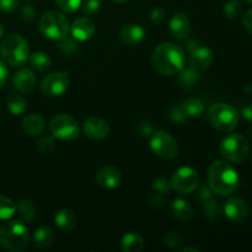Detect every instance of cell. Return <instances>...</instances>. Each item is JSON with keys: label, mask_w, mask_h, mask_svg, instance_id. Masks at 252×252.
Returning <instances> with one entry per match:
<instances>
[{"label": "cell", "mask_w": 252, "mask_h": 252, "mask_svg": "<svg viewBox=\"0 0 252 252\" xmlns=\"http://www.w3.org/2000/svg\"><path fill=\"white\" fill-rule=\"evenodd\" d=\"M83 0H56V4L62 11L68 12V14H73L79 7L81 6Z\"/></svg>", "instance_id": "cell-33"}, {"label": "cell", "mask_w": 252, "mask_h": 252, "mask_svg": "<svg viewBox=\"0 0 252 252\" xmlns=\"http://www.w3.org/2000/svg\"><path fill=\"white\" fill-rule=\"evenodd\" d=\"M214 61V53L207 47H196L189 52V66L202 70L207 69Z\"/></svg>", "instance_id": "cell-16"}, {"label": "cell", "mask_w": 252, "mask_h": 252, "mask_svg": "<svg viewBox=\"0 0 252 252\" xmlns=\"http://www.w3.org/2000/svg\"><path fill=\"white\" fill-rule=\"evenodd\" d=\"M171 213L180 221H189L192 219V217H193V211H192L191 204L181 198H177L172 201Z\"/></svg>", "instance_id": "cell-22"}, {"label": "cell", "mask_w": 252, "mask_h": 252, "mask_svg": "<svg viewBox=\"0 0 252 252\" xmlns=\"http://www.w3.org/2000/svg\"><path fill=\"white\" fill-rule=\"evenodd\" d=\"M6 107L12 115L19 116L22 115V113L26 111L27 103L22 96L16 95V94H11V95H9V97L6 98Z\"/></svg>", "instance_id": "cell-28"}, {"label": "cell", "mask_w": 252, "mask_h": 252, "mask_svg": "<svg viewBox=\"0 0 252 252\" xmlns=\"http://www.w3.org/2000/svg\"><path fill=\"white\" fill-rule=\"evenodd\" d=\"M204 213H206V216L211 220H218L221 217V214H223V209L219 206L218 202L211 198L207 202H204Z\"/></svg>", "instance_id": "cell-31"}, {"label": "cell", "mask_w": 252, "mask_h": 252, "mask_svg": "<svg viewBox=\"0 0 252 252\" xmlns=\"http://www.w3.org/2000/svg\"><path fill=\"white\" fill-rule=\"evenodd\" d=\"M0 54L9 65L21 66L30 58L29 44L19 34H10L2 39L0 44Z\"/></svg>", "instance_id": "cell-4"}, {"label": "cell", "mask_w": 252, "mask_h": 252, "mask_svg": "<svg viewBox=\"0 0 252 252\" xmlns=\"http://www.w3.org/2000/svg\"><path fill=\"white\" fill-rule=\"evenodd\" d=\"M69 21L62 12L51 10L39 19V30L44 37L53 41H61L69 33Z\"/></svg>", "instance_id": "cell-6"}, {"label": "cell", "mask_w": 252, "mask_h": 252, "mask_svg": "<svg viewBox=\"0 0 252 252\" xmlns=\"http://www.w3.org/2000/svg\"><path fill=\"white\" fill-rule=\"evenodd\" d=\"M165 19H166V12H165V10L161 9V7H155V9H153L152 12H150V20H152L153 24L157 25V26L161 25L162 22L165 21Z\"/></svg>", "instance_id": "cell-40"}, {"label": "cell", "mask_w": 252, "mask_h": 252, "mask_svg": "<svg viewBox=\"0 0 252 252\" xmlns=\"http://www.w3.org/2000/svg\"><path fill=\"white\" fill-rule=\"evenodd\" d=\"M36 85V76L30 69H21L14 76V86L19 93L27 94L33 90Z\"/></svg>", "instance_id": "cell-19"}, {"label": "cell", "mask_w": 252, "mask_h": 252, "mask_svg": "<svg viewBox=\"0 0 252 252\" xmlns=\"http://www.w3.org/2000/svg\"><path fill=\"white\" fill-rule=\"evenodd\" d=\"M170 118H171L172 122H176V123H185L187 120H189V116L186 115L185 110L182 108L181 103L176 107L172 108L171 113H170Z\"/></svg>", "instance_id": "cell-39"}, {"label": "cell", "mask_w": 252, "mask_h": 252, "mask_svg": "<svg viewBox=\"0 0 252 252\" xmlns=\"http://www.w3.org/2000/svg\"><path fill=\"white\" fill-rule=\"evenodd\" d=\"M122 174L115 166H105L96 174V182L100 187L112 189L121 184Z\"/></svg>", "instance_id": "cell-15"}, {"label": "cell", "mask_w": 252, "mask_h": 252, "mask_svg": "<svg viewBox=\"0 0 252 252\" xmlns=\"http://www.w3.org/2000/svg\"><path fill=\"white\" fill-rule=\"evenodd\" d=\"M199 80V70L192 68H184L179 73V78H177V84L181 86L182 89H192L194 85H197Z\"/></svg>", "instance_id": "cell-25"}, {"label": "cell", "mask_w": 252, "mask_h": 252, "mask_svg": "<svg viewBox=\"0 0 252 252\" xmlns=\"http://www.w3.org/2000/svg\"><path fill=\"white\" fill-rule=\"evenodd\" d=\"M153 189L161 194H167L171 191V186H170V181L164 176H158L157 179L153 181Z\"/></svg>", "instance_id": "cell-35"}, {"label": "cell", "mask_w": 252, "mask_h": 252, "mask_svg": "<svg viewBox=\"0 0 252 252\" xmlns=\"http://www.w3.org/2000/svg\"><path fill=\"white\" fill-rule=\"evenodd\" d=\"M208 118L211 125L220 132H233L239 125L240 116L236 108L224 102L214 103L208 110Z\"/></svg>", "instance_id": "cell-5"}, {"label": "cell", "mask_w": 252, "mask_h": 252, "mask_svg": "<svg viewBox=\"0 0 252 252\" xmlns=\"http://www.w3.org/2000/svg\"><path fill=\"white\" fill-rule=\"evenodd\" d=\"M150 148L153 153L160 159L171 160L177 155V143L175 138L167 132L153 133L150 140Z\"/></svg>", "instance_id": "cell-10"}, {"label": "cell", "mask_w": 252, "mask_h": 252, "mask_svg": "<svg viewBox=\"0 0 252 252\" xmlns=\"http://www.w3.org/2000/svg\"><path fill=\"white\" fill-rule=\"evenodd\" d=\"M0 244L11 252H22L29 246V230L22 221L10 220L0 229Z\"/></svg>", "instance_id": "cell-3"}, {"label": "cell", "mask_w": 252, "mask_h": 252, "mask_svg": "<svg viewBox=\"0 0 252 252\" xmlns=\"http://www.w3.org/2000/svg\"><path fill=\"white\" fill-rule=\"evenodd\" d=\"M165 202H166V199H165L164 194H161V193H155L150 197V203H152V206H154V207L164 206Z\"/></svg>", "instance_id": "cell-44"}, {"label": "cell", "mask_w": 252, "mask_h": 252, "mask_svg": "<svg viewBox=\"0 0 252 252\" xmlns=\"http://www.w3.org/2000/svg\"><path fill=\"white\" fill-rule=\"evenodd\" d=\"M37 147H38V150L42 154H51L54 148H56V143H54V139L52 137H46L39 140Z\"/></svg>", "instance_id": "cell-38"}, {"label": "cell", "mask_w": 252, "mask_h": 252, "mask_svg": "<svg viewBox=\"0 0 252 252\" xmlns=\"http://www.w3.org/2000/svg\"><path fill=\"white\" fill-rule=\"evenodd\" d=\"M96 26L89 17H80L71 25V33L76 41H88L94 36Z\"/></svg>", "instance_id": "cell-17"}, {"label": "cell", "mask_w": 252, "mask_h": 252, "mask_svg": "<svg viewBox=\"0 0 252 252\" xmlns=\"http://www.w3.org/2000/svg\"><path fill=\"white\" fill-rule=\"evenodd\" d=\"M165 245H167L169 248H179L180 245H182V244L185 243V239L184 236L181 235V234H179L177 231H170V233H167L166 235H165Z\"/></svg>", "instance_id": "cell-36"}, {"label": "cell", "mask_w": 252, "mask_h": 252, "mask_svg": "<svg viewBox=\"0 0 252 252\" xmlns=\"http://www.w3.org/2000/svg\"><path fill=\"white\" fill-rule=\"evenodd\" d=\"M113 1H116V2H126V1H128V0H113Z\"/></svg>", "instance_id": "cell-51"}, {"label": "cell", "mask_w": 252, "mask_h": 252, "mask_svg": "<svg viewBox=\"0 0 252 252\" xmlns=\"http://www.w3.org/2000/svg\"><path fill=\"white\" fill-rule=\"evenodd\" d=\"M101 9V0H85L83 4V12L89 15H95L100 11Z\"/></svg>", "instance_id": "cell-37"}, {"label": "cell", "mask_w": 252, "mask_h": 252, "mask_svg": "<svg viewBox=\"0 0 252 252\" xmlns=\"http://www.w3.org/2000/svg\"><path fill=\"white\" fill-rule=\"evenodd\" d=\"M199 177L198 174L192 167H181L172 175L170 180V186L171 189H175L176 192L182 194L192 193L197 189Z\"/></svg>", "instance_id": "cell-9"}, {"label": "cell", "mask_w": 252, "mask_h": 252, "mask_svg": "<svg viewBox=\"0 0 252 252\" xmlns=\"http://www.w3.org/2000/svg\"><path fill=\"white\" fill-rule=\"evenodd\" d=\"M241 2L239 0H229L225 5H224V12L229 19H235L239 16L241 12Z\"/></svg>", "instance_id": "cell-34"}, {"label": "cell", "mask_w": 252, "mask_h": 252, "mask_svg": "<svg viewBox=\"0 0 252 252\" xmlns=\"http://www.w3.org/2000/svg\"><path fill=\"white\" fill-rule=\"evenodd\" d=\"M182 108L185 110L189 118L201 117L204 112V103L203 101L197 97H189L181 103Z\"/></svg>", "instance_id": "cell-27"}, {"label": "cell", "mask_w": 252, "mask_h": 252, "mask_svg": "<svg viewBox=\"0 0 252 252\" xmlns=\"http://www.w3.org/2000/svg\"><path fill=\"white\" fill-rule=\"evenodd\" d=\"M212 189L211 187H207V186H203L201 189V192H199V198H201L202 203H204V202H207L208 199L212 198Z\"/></svg>", "instance_id": "cell-45"}, {"label": "cell", "mask_w": 252, "mask_h": 252, "mask_svg": "<svg viewBox=\"0 0 252 252\" xmlns=\"http://www.w3.org/2000/svg\"><path fill=\"white\" fill-rule=\"evenodd\" d=\"M121 39L123 43L128 44V46H138L142 43L145 38V31L142 26L135 24L126 25L120 33Z\"/></svg>", "instance_id": "cell-18"}, {"label": "cell", "mask_w": 252, "mask_h": 252, "mask_svg": "<svg viewBox=\"0 0 252 252\" xmlns=\"http://www.w3.org/2000/svg\"><path fill=\"white\" fill-rule=\"evenodd\" d=\"M223 213L233 223L241 224L248 219L249 208L244 199H241L240 197H231L224 204Z\"/></svg>", "instance_id": "cell-12"}, {"label": "cell", "mask_w": 252, "mask_h": 252, "mask_svg": "<svg viewBox=\"0 0 252 252\" xmlns=\"http://www.w3.org/2000/svg\"><path fill=\"white\" fill-rule=\"evenodd\" d=\"M144 249V239L138 233H128L121 240V250L125 252H140Z\"/></svg>", "instance_id": "cell-24"}, {"label": "cell", "mask_w": 252, "mask_h": 252, "mask_svg": "<svg viewBox=\"0 0 252 252\" xmlns=\"http://www.w3.org/2000/svg\"><path fill=\"white\" fill-rule=\"evenodd\" d=\"M69 75L65 71H56L43 79L41 84V90L47 96H61L68 90Z\"/></svg>", "instance_id": "cell-11"}, {"label": "cell", "mask_w": 252, "mask_h": 252, "mask_svg": "<svg viewBox=\"0 0 252 252\" xmlns=\"http://www.w3.org/2000/svg\"><path fill=\"white\" fill-rule=\"evenodd\" d=\"M246 1H248L249 4H252V0H246Z\"/></svg>", "instance_id": "cell-52"}, {"label": "cell", "mask_w": 252, "mask_h": 252, "mask_svg": "<svg viewBox=\"0 0 252 252\" xmlns=\"http://www.w3.org/2000/svg\"><path fill=\"white\" fill-rule=\"evenodd\" d=\"M16 213L22 223H31L36 216V207L31 199H22L16 204Z\"/></svg>", "instance_id": "cell-26"}, {"label": "cell", "mask_w": 252, "mask_h": 252, "mask_svg": "<svg viewBox=\"0 0 252 252\" xmlns=\"http://www.w3.org/2000/svg\"><path fill=\"white\" fill-rule=\"evenodd\" d=\"M21 17L25 22H32L36 19V9L33 5L26 4L21 10Z\"/></svg>", "instance_id": "cell-42"}, {"label": "cell", "mask_w": 252, "mask_h": 252, "mask_svg": "<svg viewBox=\"0 0 252 252\" xmlns=\"http://www.w3.org/2000/svg\"><path fill=\"white\" fill-rule=\"evenodd\" d=\"M4 31H5V30H4V26H2V25L0 24V38H1L2 34H4Z\"/></svg>", "instance_id": "cell-50"}, {"label": "cell", "mask_w": 252, "mask_h": 252, "mask_svg": "<svg viewBox=\"0 0 252 252\" xmlns=\"http://www.w3.org/2000/svg\"><path fill=\"white\" fill-rule=\"evenodd\" d=\"M181 252H187V251H192V252H197L198 250H197V249H194V248H184V249H181V250H180Z\"/></svg>", "instance_id": "cell-49"}, {"label": "cell", "mask_w": 252, "mask_h": 252, "mask_svg": "<svg viewBox=\"0 0 252 252\" xmlns=\"http://www.w3.org/2000/svg\"><path fill=\"white\" fill-rule=\"evenodd\" d=\"M84 133L88 138L94 140L105 139L110 133V126L105 120L98 117H90L84 122Z\"/></svg>", "instance_id": "cell-13"}, {"label": "cell", "mask_w": 252, "mask_h": 252, "mask_svg": "<svg viewBox=\"0 0 252 252\" xmlns=\"http://www.w3.org/2000/svg\"><path fill=\"white\" fill-rule=\"evenodd\" d=\"M7 80V69L5 66V63L2 61H0V89L4 86V84Z\"/></svg>", "instance_id": "cell-46"}, {"label": "cell", "mask_w": 252, "mask_h": 252, "mask_svg": "<svg viewBox=\"0 0 252 252\" xmlns=\"http://www.w3.org/2000/svg\"><path fill=\"white\" fill-rule=\"evenodd\" d=\"M170 32L176 39H186L191 32V21L184 12H177L171 17L169 24Z\"/></svg>", "instance_id": "cell-14"}, {"label": "cell", "mask_w": 252, "mask_h": 252, "mask_svg": "<svg viewBox=\"0 0 252 252\" xmlns=\"http://www.w3.org/2000/svg\"><path fill=\"white\" fill-rule=\"evenodd\" d=\"M49 129L54 138L64 140V142H71L79 137L78 121L64 113L57 115L52 118L49 123Z\"/></svg>", "instance_id": "cell-8"}, {"label": "cell", "mask_w": 252, "mask_h": 252, "mask_svg": "<svg viewBox=\"0 0 252 252\" xmlns=\"http://www.w3.org/2000/svg\"><path fill=\"white\" fill-rule=\"evenodd\" d=\"M30 64L32 68L37 71H46L51 66V58L44 52H36L32 56H30Z\"/></svg>", "instance_id": "cell-29"}, {"label": "cell", "mask_w": 252, "mask_h": 252, "mask_svg": "<svg viewBox=\"0 0 252 252\" xmlns=\"http://www.w3.org/2000/svg\"><path fill=\"white\" fill-rule=\"evenodd\" d=\"M241 115L244 116V118L252 122V102L249 105L244 106L243 110H241Z\"/></svg>", "instance_id": "cell-48"}, {"label": "cell", "mask_w": 252, "mask_h": 252, "mask_svg": "<svg viewBox=\"0 0 252 252\" xmlns=\"http://www.w3.org/2000/svg\"><path fill=\"white\" fill-rule=\"evenodd\" d=\"M22 128L26 134L31 135V137H37L43 133L44 128H46V122H44L43 117H41L39 115L31 113L22 120Z\"/></svg>", "instance_id": "cell-20"}, {"label": "cell", "mask_w": 252, "mask_h": 252, "mask_svg": "<svg viewBox=\"0 0 252 252\" xmlns=\"http://www.w3.org/2000/svg\"><path fill=\"white\" fill-rule=\"evenodd\" d=\"M249 142L241 134H229L221 140L220 153L228 161L243 162L248 158Z\"/></svg>", "instance_id": "cell-7"}, {"label": "cell", "mask_w": 252, "mask_h": 252, "mask_svg": "<svg viewBox=\"0 0 252 252\" xmlns=\"http://www.w3.org/2000/svg\"><path fill=\"white\" fill-rule=\"evenodd\" d=\"M243 24L244 26H245V29L252 34V9H249L248 11L244 14Z\"/></svg>", "instance_id": "cell-43"}, {"label": "cell", "mask_w": 252, "mask_h": 252, "mask_svg": "<svg viewBox=\"0 0 252 252\" xmlns=\"http://www.w3.org/2000/svg\"><path fill=\"white\" fill-rule=\"evenodd\" d=\"M208 184L214 193L230 196L239 187L238 172L226 161L217 160L209 167Z\"/></svg>", "instance_id": "cell-2"}, {"label": "cell", "mask_w": 252, "mask_h": 252, "mask_svg": "<svg viewBox=\"0 0 252 252\" xmlns=\"http://www.w3.org/2000/svg\"><path fill=\"white\" fill-rule=\"evenodd\" d=\"M76 221H78L76 216L70 209H59L54 214V223H56V225L62 231H65V233L74 230V228L76 226Z\"/></svg>", "instance_id": "cell-21"}, {"label": "cell", "mask_w": 252, "mask_h": 252, "mask_svg": "<svg viewBox=\"0 0 252 252\" xmlns=\"http://www.w3.org/2000/svg\"><path fill=\"white\" fill-rule=\"evenodd\" d=\"M19 5V0H0V11L5 12V14H11V12L16 11Z\"/></svg>", "instance_id": "cell-41"}, {"label": "cell", "mask_w": 252, "mask_h": 252, "mask_svg": "<svg viewBox=\"0 0 252 252\" xmlns=\"http://www.w3.org/2000/svg\"><path fill=\"white\" fill-rule=\"evenodd\" d=\"M153 65L162 75H175L185 68V53L174 43L165 42L159 44L153 52Z\"/></svg>", "instance_id": "cell-1"}, {"label": "cell", "mask_w": 252, "mask_h": 252, "mask_svg": "<svg viewBox=\"0 0 252 252\" xmlns=\"http://www.w3.org/2000/svg\"><path fill=\"white\" fill-rule=\"evenodd\" d=\"M54 240H56V234L48 226H41L33 234L34 245L38 249H42V250L51 248L53 245Z\"/></svg>", "instance_id": "cell-23"}, {"label": "cell", "mask_w": 252, "mask_h": 252, "mask_svg": "<svg viewBox=\"0 0 252 252\" xmlns=\"http://www.w3.org/2000/svg\"><path fill=\"white\" fill-rule=\"evenodd\" d=\"M16 213V204L10 198L0 196V220H6Z\"/></svg>", "instance_id": "cell-30"}, {"label": "cell", "mask_w": 252, "mask_h": 252, "mask_svg": "<svg viewBox=\"0 0 252 252\" xmlns=\"http://www.w3.org/2000/svg\"><path fill=\"white\" fill-rule=\"evenodd\" d=\"M59 49L64 56H74L78 52V42L75 38H69L68 36L65 38L61 39V44H59Z\"/></svg>", "instance_id": "cell-32"}, {"label": "cell", "mask_w": 252, "mask_h": 252, "mask_svg": "<svg viewBox=\"0 0 252 252\" xmlns=\"http://www.w3.org/2000/svg\"><path fill=\"white\" fill-rule=\"evenodd\" d=\"M139 133L142 135H145V137H147V135L154 133V127H153L152 125H149V123H143L139 127Z\"/></svg>", "instance_id": "cell-47"}]
</instances>
